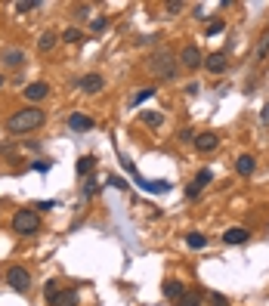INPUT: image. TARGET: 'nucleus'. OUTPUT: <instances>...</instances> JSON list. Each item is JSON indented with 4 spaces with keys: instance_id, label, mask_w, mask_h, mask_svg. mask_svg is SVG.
<instances>
[{
    "instance_id": "obj_1",
    "label": "nucleus",
    "mask_w": 269,
    "mask_h": 306,
    "mask_svg": "<svg viewBox=\"0 0 269 306\" xmlns=\"http://www.w3.org/2000/svg\"><path fill=\"white\" fill-rule=\"evenodd\" d=\"M44 121H47V114L37 108V105H28V108L10 114V118H7V130L16 133V136H25V133L37 130V127H44Z\"/></svg>"
},
{
    "instance_id": "obj_2",
    "label": "nucleus",
    "mask_w": 269,
    "mask_h": 306,
    "mask_svg": "<svg viewBox=\"0 0 269 306\" xmlns=\"http://www.w3.org/2000/svg\"><path fill=\"white\" fill-rule=\"evenodd\" d=\"M176 59H173V50H167V47H161V50H155L148 56V71L155 74V78H161V81H173L176 78V65H173Z\"/></svg>"
},
{
    "instance_id": "obj_3",
    "label": "nucleus",
    "mask_w": 269,
    "mask_h": 306,
    "mask_svg": "<svg viewBox=\"0 0 269 306\" xmlns=\"http://www.w3.org/2000/svg\"><path fill=\"white\" fill-rule=\"evenodd\" d=\"M37 229H41V217H37V210H16L13 213V232L16 235H34Z\"/></svg>"
},
{
    "instance_id": "obj_4",
    "label": "nucleus",
    "mask_w": 269,
    "mask_h": 306,
    "mask_svg": "<svg viewBox=\"0 0 269 306\" xmlns=\"http://www.w3.org/2000/svg\"><path fill=\"white\" fill-rule=\"evenodd\" d=\"M7 285H10L13 291L25 294V291L31 288V272L25 269V266H10V269H7Z\"/></svg>"
},
{
    "instance_id": "obj_5",
    "label": "nucleus",
    "mask_w": 269,
    "mask_h": 306,
    "mask_svg": "<svg viewBox=\"0 0 269 306\" xmlns=\"http://www.w3.org/2000/svg\"><path fill=\"white\" fill-rule=\"evenodd\" d=\"M176 62H183V68H198V65H204V53L198 50V44H186L180 50Z\"/></svg>"
},
{
    "instance_id": "obj_6",
    "label": "nucleus",
    "mask_w": 269,
    "mask_h": 306,
    "mask_svg": "<svg viewBox=\"0 0 269 306\" xmlns=\"http://www.w3.org/2000/svg\"><path fill=\"white\" fill-rule=\"evenodd\" d=\"M248 241H251V229L245 226H232L223 232V244H248Z\"/></svg>"
},
{
    "instance_id": "obj_7",
    "label": "nucleus",
    "mask_w": 269,
    "mask_h": 306,
    "mask_svg": "<svg viewBox=\"0 0 269 306\" xmlns=\"http://www.w3.org/2000/svg\"><path fill=\"white\" fill-rule=\"evenodd\" d=\"M192 142H195V148H198V151H204V155H207V151H217L220 136H217V133H211V130H204V133H198Z\"/></svg>"
},
{
    "instance_id": "obj_8",
    "label": "nucleus",
    "mask_w": 269,
    "mask_h": 306,
    "mask_svg": "<svg viewBox=\"0 0 269 306\" xmlns=\"http://www.w3.org/2000/svg\"><path fill=\"white\" fill-rule=\"evenodd\" d=\"M204 68H207L211 74H223V71L229 68L226 53H211V56H204Z\"/></svg>"
},
{
    "instance_id": "obj_9",
    "label": "nucleus",
    "mask_w": 269,
    "mask_h": 306,
    "mask_svg": "<svg viewBox=\"0 0 269 306\" xmlns=\"http://www.w3.org/2000/svg\"><path fill=\"white\" fill-rule=\"evenodd\" d=\"M50 306H78V291H74V288H62L56 297H50L47 300Z\"/></svg>"
},
{
    "instance_id": "obj_10",
    "label": "nucleus",
    "mask_w": 269,
    "mask_h": 306,
    "mask_svg": "<svg viewBox=\"0 0 269 306\" xmlns=\"http://www.w3.org/2000/svg\"><path fill=\"white\" fill-rule=\"evenodd\" d=\"M68 127L74 133H87V130H93V118H87V114H81V111H74V114H68Z\"/></svg>"
},
{
    "instance_id": "obj_11",
    "label": "nucleus",
    "mask_w": 269,
    "mask_h": 306,
    "mask_svg": "<svg viewBox=\"0 0 269 306\" xmlns=\"http://www.w3.org/2000/svg\"><path fill=\"white\" fill-rule=\"evenodd\" d=\"M47 96H50V84H44V81H34L25 87V99H31V102H41Z\"/></svg>"
},
{
    "instance_id": "obj_12",
    "label": "nucleus",
    "mask_w": 269,
    "mask_h": 306,
    "mask_svg": "<svg viewBox=\"0 0 269 306\" xmlns=\"http://www.w3.org/2000/svg\"><path fill=\"white\" fill-rule=\"evenodd\" d=\"M78 87H81L84 93H90V96H93V93H99V90L105 87V81H102V74H84V78L78 81Z\"/></svg>"
},
{
    "instance_id": "obj_13",
    "label": "nucleus",
    "mask_w": 269,
    "mask_h": 306,
    "mask_svg": "<svg viewBox=\"0 0 269 306\" xmlns=\"http://www.w3.org/2000/svg\"><path fill=\"white\" fill-rule=\"evenodd\" d=\"M136 182L145 189V192H152V195H164L167 189H170V182H167V179H142V176H136Z\"/></svg>"
},
{
    "instance_id": "obj_14",
    "label": "nucleus",
    "mask_w": 269,
    "mask_h": 306,
    "mask_svg": "<svg viewBox=\"0 0 269 306\" xmlns=\"http://www.w3.org/2000/svg\"><path fill=\"white\" fill-rule=\"evenodd\" d=\"M235 170H238V176H251V173L257 170V158L245 151V155H238V158H235Z\"/></svg>"
},
{
    "instance_id": "obj_15",
    "label": "nucleus",
    "mask_w": 269,
    "mask_h": 306,
    "mask_svg": "<svg viewBox=\"0 0 269 306\" xmlns=\"http://www.w3.org/2000/svg\"><path fill=\"white\" fill-rule=\"evenodd\" d=\"M0 62H7L10 68H22V65H25V50H16V47H10V50H4Z\"/></svg>"
},
{
    "instance_id": "obj_16",
    "label": "nucleus",
    "mask_w": 269,
    "mask_h": 306,
    "mask_svg": "<svg viewBox=\"0 0 269 306\" xmlns=\"http://www.w3.org/2000/svg\"><path fill=\"white\" fill-rule=\"evenodd\" d=\"M183 294H186V285H183L180 279H167V282H164V297H167V300H173V303H176Z\"/></svg>"
},
{
    "instance_id": "obj_17",
    "label": "nucleus",
    "mask_w": 269,
    "mask_h": 306,
    "mask_svg": "<svg viewBox=\"0 0 269 306\" xmlns=\"http://www.w3.org/2000/svg\"><path fill=\"white\" fill-rule=\"evenodd\" d=\"M56 44H59V34L56 31H44L41 37H37V50H41V53H53Z\"/></svg>"
},
{
    "instance_id": "obj_18",
    "label": "nucleus",
    "mask_w": 269,
    "mask_h": 306,
    "mask_svg": "<svg viewBox=\"0 0 269 306\" xmlns=\"http://www.w3.org/2000/svg\"><path fill=\"white\" fill-rule=\"evenodd\" d=\"M186 244H189L192 251H201V248L207 244V235H201V232H189V235H186Z\"/></svg>"
},
{
    "instance_id": "obj_19",
    "label": "nucleus",
    "mask_w": 269,
    "mask_h": 306,
    "mask_svg": "<svg viewBox=\"0 0 269 306\" xmlns=\"http://www.w3.org/2000/svg\"><path fill=\"white\" fill-rule=\"evenodd\" d=\"M93 167H96V158H93V155H84V158L78 161V176H90Z\"/></svg>"
},
{
    "instance_id": "obj_20",
    "label": "nucleus",
    "mask_w": 269,
    "mask_h": 306,
    "mask_svg": "<svg viewBox=\"0 0 269 306\" xmlns=\"http://www.w3.org/2000/svg\"><path fill=\"white\" fill-rule=\"evenodd\" d=\"M176 306H201V294H198V291H186V294L176 300Z\"/></svg>"
},
{
    "instance_id": "obj_21",
    "label": "nucleus",
    "mask_w": 269,
    "mask_h": 306,
    "mask_svg": "<svg viewBox=\"0 0 269 306\" xmlns=\"http://www.w3.org/2000/svg\"><path fill=\"white\" fill-rule=\"evenodd\" d=\"M59 41H65V44H84V34H81L78 28H65Z\"/></svg>"
},
{
    "instance_id": "obj_22",
    "label": "nucleus",
    "mask_w": 269,
    "mask_h": 306,
    "mask_svg": "<svg viewBox=\"0 0 269 306\" xmlns=\"http://www.w3.org/2000/svg\"><path fill=\"white\" fill-rule=\"evenodd\" d=\"M139 118H142V124H148V127H161V124H164V118H161L158 111H142Z\"/></svg>"
},
{
    "instance_id": "obj_23",
    "label": "nucleus",
    "mask_w": 269,
    "mask_h": 306,
    "mask_svg": "<svg viewBox=\"0 0 269 306\" xmlns=\"http://www.w3.org/2000/svg\"><path fill=\"white\" fill-rule=\"evenodd\" d=\"M155 93H158L155 87H145V90H139V93H136V96L130 99V105H139V102H145V99H152V96H155Z\"/></svg>"
},
{
    "instance_id": "obj_24",
    "label": "nucleus",
    "mask_w": 269,
    "mask_h": 306,
    "mask_svg": "<svg viewBox=\"0 0 269 306\" xmlns=\"http://www.w3.org/2000/svg\"><path fill=\"white\" fill-rule=\"evenodd\" d=\"M211 179H214V173H211V170H207V167H204V170H198V176H195V179H192V182H195V186H198V189H204V186H207V182H211Z\"/></svg>"
},
{
    "instance_id": "obj_25",
    "label": "nucleus",
    "mask_w": 269,
    "mask_h": 306,
    "mask_svg": "<svg viewBox=\"0 0 269 306\" xmlns=\"http://www.w3.org/2000/svg\"><path fill=\"white\" fill-rule=\"evenodd\" d=\"M105 28H108V19H105V16H96V19L90 22V31H93V34H99V31H105Z\"/></svg>"
},
{
    "instance_id": "obj_26",
    "label": "nucleus",
    "mask_w": 269,
    "mask_h": 306,
    "mask_svg": "<svg viewBox=\"0 0 269 306\" xmlns=\"http://www.w3.org/2000/svg\"><path fill=\"white\" fill-rule=\"evenodd\" d=\"M59 291H62V285H59V282H56V279H50V282H47V288H44V297H47V300H50V297H56V294H59Z\"/></svg>"
},
{
    "instance_id": "obj_27",
    "label": "nucleus",
    "mask_w": 269,
    "mask_h": 306,
    "mask_svg": "<svg viewBox=\"0 0 269 306\" xmlns=\"http://www.w3.org/2000/svg\"><path fill=\"white\" fill-rule=\"evenodd\" d=\"M183 10H186L183 0H170V4H164V13H170V16H176V13H183Z\"/></svg>"
},
{
    "instance_id": "obj_28",
    "label": "nucleus",
    "mask_w": 269,
    "mask_h": 306,
    "mask_svg": "<svg viewBox=\"0 0 269 306\" xmlns=\"http://www.w3.org/2000/svg\"><path fill=\"white\" fill-rule=\"evenodd\" d=\"M266 53H269V31L263 34V41H260V47H257V62L266 59Z\"/></svg>"
},
{
    "instance_id": "obj_29",
    "label": "nucleus",
    "mask_w": 269,
    "mask_h": 306,
    "mask_svg": "<svg viewBox=\"0 0 269 306\" xmlns=\"http://www.w3.org/2000/svg\"><path fill=\"white\" fill-rule=\"evenodd\" d=\"M223 28H226V22H223V19H214V22L207 25V31H204V34H207V37H214V34H220Z\"/></svg>"
},
{
    "instance_id": "obj_30",
    "label": "nucleus",
    "mask_w": 269,
    "mask_h": 306,
    "mask_svg": "<svg viewBox=\"0 0 269 306\" xmlns=\"http://www.w3.org/2000/svg\"><path fill=\"white\" fill-rule=\"evenodd\" d=\"M207 300H211V306H229V300H226L223 294H217V291H211V294H207Z\"/></svg>"
},
{
    "instance_id": "obj_31",
    "label": "nucleus",
    "mask_w": 269,
    "mask_h": 306,
    "mask_svg": "<svg viewBox=\"0 0 269 306\" xmlns=\"http://www.w3.org/2000/svg\"><path fill=\"white\" fill-rule=\"evenodd\" d=\"M41 4H37V0H22V4H16V10L19 13H28V10H37Z\"/></svg>"
},
{
    "instance_id": "obj_32",
    "label": "nucleus",
    "mask_w": 269,
    "mask_h": 306,
    "mask_svg": "<svg viewBox=\"0 0 269 306\" xmlns=\"http://www.w3.org/2000/svg\"><path fill=\"white\" fill-rule=\"evenodd\" d=\"M198 195H201V189H198L195 182H189V186H186V198H189V201H195Z\"/></svg>"
},
{
    "instance_id": "obj_33",
    "label": "nucleus",
    "mask_w": 269,
    "mask_h": 306,
    "mask_svg": "<svg viewBox=\"0 0 269 306\" xmlns=\"http://www.w3.org/2000/svg\"><path fill=\"white\" fill-rule=\"evenodd\" d=\"M96 186H99L96 179H87V186H84V195H87V198H93V195H96Z\"/></svg>"
},
{
    "instance_id": "obj_34",
    "label": "nucleus",
    "mask_w": 269,
    "mask_h": 306,
    "mask_svg": "<svg viewBox=\"0 0 269 306\" xmlns=\"http://www.w3.org/2000/svg\"><path fill=\"white\" fill-rule=\"evenodd\" d=\"M108 186H114V189H127V182H124L121 176H108Z\"/></svg>"
},
{
    "instance_id": "obj_35",
    "label": "nucleus",
    "mask_w": 269,
    "mask_h": 306,
    "mask_svg": "<svg viewBox=\"0 0 269 306\" xmlns=\"http://www.w3.org/2000/svg\"><path fill=\"white\" fill-rule=\"evenodd\" d=\"M198 90H201V84H186V96H198Z\"/></svg>"
},
{
    "instance_id": "obj_36",
    "label": "nucleus",
    "mask_w": 269,
    "mask_h": 306,
    "mask_svg": "<svg viewBox=\"0 0 269 306\" xmlns=\"http://www.w3.org/2000/svg\"><path fill=\"white\" fill-rule=\"evenodd\" d=\"M31 167H34V170H37V173H47V170H50V164H47V161H34V164H31Z\"/></svg>"
},
{
    "instance_id": "obj_37",
    "label": "nucleus",
    "mask_w": 269,
    "mask_h": 306,
    "mask_svg": "<svg viewBox=\"0 0 269 306\" xmlns=\"http://www.w3.org/2000/svg\"><path fill=\"white\" fill-rule=\"evenodd\" d=\"M74 13H78L81 19H87V16H90V7H87V4H81V7H74Z\"/></svg>"
},
{
    "instance_id": "obj_38",
    "label": "nucleus",
    "mask_w": 269,
    "mask_h": 306,
    "mask_svg": "<svg viewBox=\"0 0 269 306\" xmlns=\"http://www.w3.org/2000/svg\"><path fill=\"white\" fill-rule=\"evenodd\" d=\"M192 139H195V133H192V130H180V142H192Z\"/></svg>"
},
{
    "instance_id": "obj_39",
    "label": "nucleus",
    "mask_w": 269,
    "mask_h": 306,
    "mask_svg": "<svg viewBox=\"0 0 269 306\" xmlns=\"http://www.w3.org/2000/svg\"><path fill=\"white\" fill-rule=\"evenodd\" d=\"M56 201H37V210H53Z\"/></svg>"
},
{
    "instance_id": "obj_40",
    "label": "nucleus",
    "mask_w": 269,
    "mask_h": 306,
    "mask_svg": "<svg viewBox=\"0 0 269 306\" xmlns=\"http://www.w3.org/2000/svg\"><path fill=\"white\" fill-rule=\"evenodd\" d=\"M260 121H263V124H269V102H266V105H263V111H260Z\"/></svg>"
},
{
    "instance_id": "obj_41",
    "label": "nucleus",
    "mask_w": 269,
    "mask_h": 306,
    "mask_svg": "<svg viewBox=\"0 0 269 306\" xmlns=\"http://www.w3.org/2000/svg\"><path fill=\"white\" fill-rule=\"evenodd\" d=\"M4 84H7V78H4V74H0V87H4Z\"/></svg>"
}]
</instances>
